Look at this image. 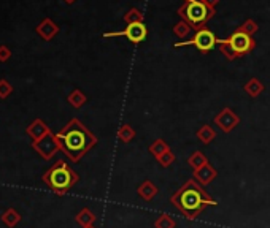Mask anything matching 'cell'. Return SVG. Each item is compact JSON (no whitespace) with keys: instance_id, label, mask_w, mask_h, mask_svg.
<instances>
[{"instance_id":"8fae6325","label":"cell","mask_w":270,"mask_h":228,"mask_svg":"<svg viewBox=\"0 0 270 228\" xmlns=\"http://www.w3.org/2000/svg\"><path fill=\"white\" fill-rule=\"evenodd\" d=\"M57 32H59V26H57L53 21V19H50V18L43 19V21L37 26V34L40 35L43 40H46V42L53 40V38L57 35Z\"/></svg>"},{"instance_id":"603a6c76","label":"cell","mask_w":270,"mask_h":228,"mask_svg":"<svg viewBox=\"0 0 270 228\" xmlns=\"http://www.w3.org/2000/svg\"><path fill=\"white\" fill-rule=\"evenodd\" d=\"M124 21L127 24H137V22H143V13L137 8H130L129 12L124 14Z\"/></svg>"},{"instance_id":"d6a6232c","label":"cell","mask_w":270,"mask_h":228,"mask_svg":"<svg viewBox=\"0 0 270 228\" xmlns=\"http://www.w3.org/2000/svg\"><path fill=\"white\" fill-rule=\"evenodd\" d=\"M186 2H189V0H186Z\"/></svg>"},{"instance_id":"ffe728a7","label":"cell","mask_w":270,"mask_h":228,"mask_svg":"<svg viewBox=\"0 0 270 228\" xmlns=\"http://www.w3.org/2000/svg\"><path fill=\"white\" fill-rule=\"evenodd\" d=\"M169 149H170V148H169L167 142L164 141L162 138H159V140H156V141H154L153 144L150 146V154H151L154 158H159V157L164 154V152H167Z\"/></svg>"},{"instance_id":"cb8c5ba5","label":"cell","mask_w":270,"mask_h":228,"mask_svg":"<svg viewBox=\"0 0 270 228\" xmlns=\"http://www.w3.org/2000/svg\"><path fill=\"white\" fill-rule=\"evenodd\" d=\"M191 30H192L191 26L188 22H185V21H180V22H177L175 26H173V34H175L178 38H186Z\"/></svg>"},{"instance_id":"9a60e30c","label":"cell","mask_w":270,"mask_h":228,"mask_svg":"<svg viewBox=\"0 0 270 228\" xmlns=\"http://www.w3.org/2000/svg\"><path fill=\"white\" fill-rule=\"evenodd\" d=\"M196 136L200 142H204V144H210L211 141L216 138V132L213 130V127L205 124V126H202L197 132H196Z\"/></svg>"},{"instance_id":"ac0fdd59","label":"cell","mask_w":270,"mask_h":228,"mask_svg":"<svg viewBox=\"0 0 270 228\" xmlns=\"http://www.w3.org/2000/svg\"><path fill=\"white\" fill-rule=\"evenodd\" d=\"M67 102H69L73 108H81L83 104L88 102V97L84 95V92L83 90H80V89H75V90H72L70 94H69V97H67Z\"/></svg>"},{"instance_id":"d6986e66","label":"cell","mask_w":270,"mask_h":228,"mask_svg":"<svg viewBox=\"0 0 270 228\" xmlns=\"http://www.w3.org/2000/svg\"><path fill=\"white\" fill-rule=\"evenodd\" d=\"M205 164H208V158H207V156L204 154V152H200V150L192 152V156L188 158V165L192 168V171L199 170L200 166H204Z\"/></svg>"},{"instance_id":"30bf717a","label":"cell","mask_w":270,"mask_h":228,"mask_svg":"<svg viewBox=\"0 0 270 228\" xmlns=\"http://www.w3.org/2000/svg\"><path fill=\"white\" fill-rule=\"evenodd\" d=\"M192 176H194V179L197 180L199 184H202V186H208V184H211L215 180V178L218 176V171L215 170V166L210 164H205L204 166H200L199 170H196V171H192Z\"/></svg>"},{"instance_id":"484cf974","label":"cell","mask_w":270,"mask_h":228,"mask_svg":"<svg viewBox=\"0 0 270 228\" xmlns=\"http://www.w3.org/2000/svg\"><path fill=\"white\" fill-rule=\"evenodd\" d=\"M257 28H259V26L253 21V19H246V21L238 27V30H242V32H245V34L253 36V34L257 32Z\"/></svg>"},{"instance_id":"3957f363","label":"cell","mask_w":270,"mask_h":228,"mask_svg":"<svg viewBox=\"0 0 270 228\" xmlns=\"http://www.w3.org/2000/svg\"><path fill=\"white\" fill-rule=\"evenodd\" d=\"M80 180L78 173L67 165L65 160H57L56 164L43 174V182L50 187L56 195L64 196Z\"/></svg>"},{"instance_id":"4fadbf2b","label":"cell","mask_w":270,"mask_h":228,"mask_svg":"<svg viewBox=\"0 0 270 228\" xmlns=\"http://www.w3.org/2000/svg\"><path fill=\"white\" fill-rule=\"evenodd\" d=\"M137 194H139V196L142 200H145V202H151V200L159 194V188H158L156 184L151 182L150 179H147V180H143V182L139 186Z\"/></svg>"},{"instance_id":"4dcf8cb0","label":"cell","mask_w":270,"mask_h":228,"mask_svg":"<svg viewBox=\"0 0 270 228\" xmlns=\"http://www.w3.org/2000/svg\"><path fill=\"white\" fill-rule=\"evenodd\" d=\"M64 2H65V4H69V5H72L73 2H76V0H64Z\"/></svg>"},{"instance_id":"5bb4252c","label":"cell","mask_w":270,"mask_h":228,"mask_svg":"<svg viewBox=\"0 0 270 228\" xmlns=\"http://www.w3.org/2000/svg\"><path fill=\"white\" fill-rule=\"evenodd\" d=\"M95 214L91 211L89 208H83L81 211L75 216V220H76V224H78L81 228H86V226H91V225H94V222H95Z\"/></svg>"},{"instance_id":"6da1fadb","label":"cell","mask_w":270,"mask_h":228,"mask_svg":"<svg viewBox=\"0 0 270 228\" xmlns=\"http://www.w3.org/2000/svg\"><path fill=\"white\" fill-rule=\"evenodd\" d=\"M61 150L73 164L80 162L88 152L97 144V136L76 118L70 119L59 132L56 133Z\"/></svg>"},{"instance_id":"52a82bcc","label":"cell","mask_w":270,"mask_h":228,"mask_svg":"<svg viewBox=\"0 0 270 228\" xmlns=\"http://www.w3.org/2000/svg\"><path fill=\"white\" fill-rule=\"evenodd\" d=\"M32 148L35 152H38V156L45 160H51L57 152L61 150L59 142L56 140V133L50 132L46 136H43L38 141H32Z\"/></svg>"},{"instance_id":"9c48e42d","label":"cell","mask_w":270,"mask_h":228,"mask_svg":"<svg viewBox=\"0 0 270 228\" xmlns=\"http://www.w3.org/2000/svg\"><path fill=\"white\" fill-rule=\"evenodd\" d=\"M213 120L224 133H230L240 124V118L230 108H223L216 114Z\"/></svg>"},{"instance_id":"44dd1931","label":"cell","mask_w":270,"mask_h":228,"mask_svg":"<svg viewBox=\"0 0 270 228\" xmlns=\"http://www.w3.org/2000/svg\"><path fill=\"white\" fill-rule=\"evenodd\" d=\"M118 140L119 141H122V142H130L133 138H135V130L132 128V126H129V124H124V126H121L119 127V130H118Z\"/></svg>"},{"instance_id":"f546056e","label":"cell","mask_w":270,"mask_h":228,"mask_svg":"<svg viewBox=\"0 0 270 228\" xmlns=\"http://www.w3.org/2000/svg\"><path fill=\"white\" fill-rule=\"evenodd\" d=\"M204 2H205L210 8H215V6L219 4V0H204Z\"/></svg>"},{"instance_id":"ba28073f","label":"cell","mask_w":270,"mask_h":228,"mask_svg":"<svg viewBox=\"0 0 270 228\" xmlns=\"http://www.w3.org/2000/svg\"><path fill=\"white\" fill-rule=\"evenodd\" d=\"M148 35V28L143 22H137V24H127L126 28L122 32H108L103 34L105 38H111V36H126L129 42L132 43H142L145 42V38Z\"/></svg>"},{"instance_id":"1f68e13d","label":"cell","mask_w":270,"mask_h":228,"mask_svg":"<svg viewBox=\"0 0 270 228\" xmlns=\"http://www.w3.org/2000/svg\"><path fill=\"white\" fill-rule=\"evenodd\" d=\"M86 228H95V226H94V225H91V226H86Z\"/></svg>"},{"instance_id":"7a4b0ae2","label":"cell","mask_w":270,"mask_h":228,"mask_svg":"<svg viewBox=\"0 0 270 228\" xmlns=\"http://www.w3.org/2000/svg\"><path fill=\"white\" fill-rule=\"evenodd\" d=\"M170 203L186 218H189V220L196 218L208 206L218 204L215 202V198L208 195L204 186L199 184L196 179H188L186 182L170 196Z\"/></svg>"},{"instance_id":"2e32d148","label":"cell","mask_w":270,"mask_h":228,"mask_svg":"<svg viewBox=\"0 0 270 228\" xmlns=\"http://www.w3.org/2000/svg\"><path fill=\"white\" fill-rule=\"evenodd\" d=\"M0 218H2V224L5 226H8V228H13V226H16L19 222H21V216H19V212L13 208H8Z\"/></svg>"},{"instance_id":"8992f818","label":"cell","mask_w":270,"mask_h":228,"mask_svg":"<svg viewBox=\"0 0 270 228\" xmlns=\"http://www.w3.org/2000/svg\"><path fill=\"white\" fill-rule=\"evenodd\" d=\"M216 44H218V43H216V36H215V34L211 32L210 28L204 27V28H200V30H197L196 35H194V38H191V40L175 43V48L196 46L202 54H207V52H210L211 50H213V48H215Z\"/></svg>"},{"instance_id":"e0dca14e","label":"cell","mask_w":270,"mask_h":228,"mask_svg":"<svg viewBox=\"0 0 270 228\" xmlns=\"http://www.w3.org/2000/svg\"><path fill=\"white\" fill-rule=\"evenodd\" d=\"M245 90H246V94L249 95V97L256 98V97H259V95L264 92V84L259 81L257 78H251V80L246 81Z\"/></svg>"},{"instance_id":"f1b7e54d","label":"cell","mask_w":270,"mask_h":228,"mask_svg":"<svg viewBox=\"0 0 270 228\" xmlns=\"http://www.w3.org/2000/svg\"><path fill=\"white\" fill-rule=\"evenodd\" d=\"M10 57H12V51H10L8 46H0V62H7Z\"/></svg>"},{"instance_id":"5b68a950","label":"cell","mask_w":270,"mask_h":228,"mask_svg":"<svg viewBox=\"0 0 270 228\" xmlns=\"http://www.w3.org/2000/svg\"><path fill=\"white\" fill-rule=\"evenodd\" d=\"M216 43H224L227 44L230 50L234 51L235 57H242V56H246L251 52L254 48H256V42H254V38L251 35H248L242 30H237L227 36V38H216Z\"/></svg>"},{"instance_id":"83f0119b","label":"cell","mask_w":270,"mask_h":228,"mask_svg":"<svg viewBox=\"0 0 270 228\" xmlns=\"http://www.w3.org/2000/svg\"><path fill=\"white\" fill-rule=\"evenodd\" d=\"M219 51L223 52L229 60H234V59H237L235 54H234V51L230 50V48H229L227 44H224V43H219Z\"/></svg>"},{"instance_id":"277c9868","label":"cell","mask_w":270,"mask_h":228,"mask_svg":"<svg viewBox=\"0 0 270 228\" xmlns=\"http://www.w3.org/2000/svg\"><path fill=\"white\" fill-rule=\"evenodd\" d=\"M216 10L210 8L204 0H189L178 10V14L183 18V21L191 26L192 30H200L205 24L215 16Z\"/></svg>"},{"instance_id":"d4e9b609","label":"cell","mask_w":270,"mask_h":228,"mask_svg":"<svg viewBox=\"0 0 270 228\" xmlns=\"http://www.w3.org/2000/svg\"><path fill=\"white\" fill-rule=\"evenodd\" d=\"M175 154H173V152H172V149H169L167 152H164V154L159 157V158H156L158 162H159V165L161 166H164V168H169L172 164H173V162H175Z\"/></svg>"},{"instance_id":"7402d4cb","label":"cell","mask_w":270,"mask_h":228,"mask_svg":"<svg viewBox=\"0 0 270 228\" xmlns=\"http://www.w3.org/2000/svg\"><path fill=\"white\" fill-rule=\"evenodd\" d=\"M177 222L167 214H161L156 220H154V228H175Z\"/></svg>"},{"instance_id":"4316f807","label":"cell","mask_w":270,"mask_h":228,"mask_svg":"<svg viewBox=\"0 0 270 228\" xmlns=\"http://www.w3.org/2000/svg\"><path fill=\"white\" fill-rule=\"evenodd\" d=\"M13 92V86L7 80H0V98H7Z\"/></svg>"},{"instance_id":"7c38bea8","label":"cell","mask_w":270,"mask_h":228,"mask_svg":"<svg viewBox=\"0 0 270 228\" xmlns=\"http://www.w3.org/2000/svg\"><path fill=\"white\" fill-rule=\"evenodd\" d=\"M50 127L46 126V124L42 120V119H35L31 126H29L26 128V133L29 136L32 138V141H38V140H42L43 136H46L48 133H50Z\"/></svg>"}]
</instances>
